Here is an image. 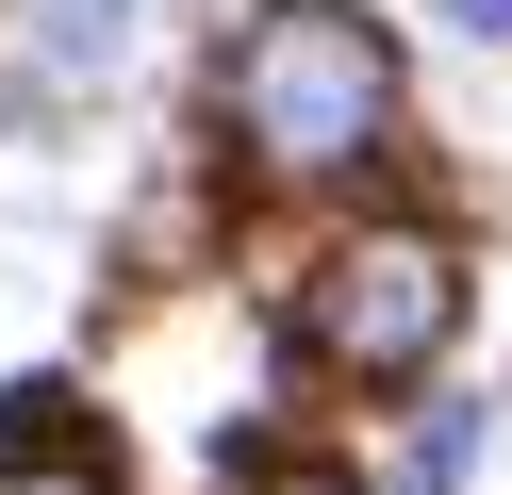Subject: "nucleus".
<instances>
[{"label": "nucleus", "mask_w": 512, "mask_h": 495, "mask_svg": "<svg viewBox=\"0 0 512 495\" xmlns=\"http://www.w3.org/2000/svg\"><path fill=\"white\" fill-rule=\"evenodd\" d=\"M199 132H215V165L248 198H364L413 149V66H397V33L364 0H248L215 33Z\"/></svg>", "instance_id": "nucleus-1"}, {"label": "nucleus", "mask_w": 512, "mask_h": 495, "mask_svg": "<svg viewBox=\"0 0 512 495\" xmlns=\"http://www.w3.org/2000/svg\"><path fill=\"white\" fill-rule=\"evenodd\" d=\"M281 347L314 396H413L463 347V231L446 215H347L281 297Z\"/></svg>", "instance_id": "nucleus-2"}, {"label": "nucleus", "mask_w": 512, "mask_h": 495, "mask_svg": "<svg viewBox=\"0 0 512 495\" xmlns=\"http://www.w3.org/2000/svg\"><path fill=\"white\" fill-rule=\"evenodd\" d=\"M0 495H116V462L83 446L67 413H17V429H0Z\"/></svg>", "instance_id": "nucleus-3"}, {"label": "nucleus", "mask_w": 512, "mask_h": 495, "mask_svg": "<svg viewBox=\"0 0 512 495\" xmlns=\"http://www.w3.org/2000/svg\"><path fill=\"white\" fill-rule=\"evenodd\" d=\"M133 17H149V0H34V66H50V83H100V66L133 50Z\"/></svg>", "instance_id": "nucleus-4"}, {"label": "nucleus", "mask_w": 512, "mask_h": 495, "mask_svg": "<svg viewBox=\"0 0 512 495\" xmlns=\"http://www.w3.org/2000/svg\"><path fill=\"white\" fill-rule=\"evenodd\" d=\"M463 446H479V413H430V429H413V462H397V495H446V479H463Z\"/></svg>", "instance_id": "nucleus-5"}, {"label": "nucleus", "mask_w": 512, "mask_h": 495, "mask_svg": "<svg viewBox=\"0 0 512 495\" xmlns=\"http://www.w3.org/2000/svg\"><path fill=\"white\" fill-rule=\"evenodd\" d=\"M446 33H512V0H446Z\"/></svg>", "instance_id": "nucleus-6"}, {"label": "nucleus", "mask_w": 512, "mask_h": 495, "mask_svg": "<svg viewBox=\"0 0 512 495\" xmlns=\"http://www.w3.org/2000/svg\"><path fill=\"white\" fill-rule=\"evenodd\" d=\"M248 495H347V479H248Z\"/></svg>", "instance_id": "nucleus-7"}]
</instances>
